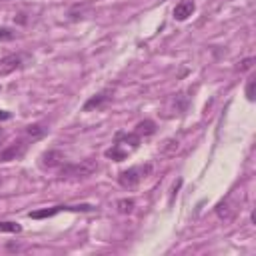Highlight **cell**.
Listing matches in <instances>:
<instances>
[{
	"instance_id": "obj_1",
	"label": "cell",
	"mask_w": 256,
	"mask_h": 256,
	"mask_svg": "<svg viewBox=\"0 0 256 256\" xmlns=\"http://www.w3.org/2000/svg\"><path fill=\"white\" fill-rule=\"evenodd\" d=\"M150 172H152V164H146V166H134V168H128V170L120 172L118 182H120L122 188L132 190V188H136V186L140 184V180H142L146 174H150Z\"/></svg>"
},
{
	"instance_id": "obj_2",
	"label": "cell",
	"mask_w": 256,
	"mask_h": 256,
	"mask_svg": "<svg viewBox=\"0 0 256 256\" xmlns=\"http://www.w3.org/2000/svg\"><path fill=\"white\" fill-rule=\"evenodd\" d=\"M98 170V164L94 160H82L80 164H64L60 168V176L62 178H86L90 174H94Z\"/></svg>"
},
{
	"instance_id": "obj_3",
	"label": "cell",
	"mask_w": 256,
	"mask_h": 256,
	"mask_svg": "<svg viewBox=\"0 0 256 256\" xmlns=\"http://www.w3.org/2000/svg\"><path fill=\"white\" fill-rule=\"evenodd\" d=\"M92 212L94 206L92 204H80V206H54L50 210H36V212H30V218L34 220H42V218H52L56 216L58 212Z\"/></svg>"
},
{
	"instance_id": "obj_4",
	"label": "cell",
	"mask_w": 256,
	"mask_h": 256,
	"mask_svg": "<svg viewBox=\"0 0 256 256\" xmlns=\"http://www.w3.org/2000/svg\"><path fill=\"white\" fill-rule=\"evenodd\" d=\"M26 150H28V144H26L24 140H18V142L10 144L8 148L0 150V162H10V160H18V158H22V156L26 154Z\"/></svg>"
},
{
	"instance_id": "obj_5",
	"label": "cell",
	"mask_w": 256,
	"mask_h": 256,
	"mask_svg": "<svg viewBox=\"0 0 256 256\" xmlns=\"http://www.w3.org/2000/svg\"><path fill=\"white\" fill-rule=\"evenodd\" d=\"M140 140H142V138H140L138 134H134V132H130V134H128V132H118V134H116L114 144H116V146H120L124 152H128V154H130L132 150H136V148L140 146Z\"/></svg>"
},
{
	"instance_id": "obj_6",
	"label": "cell",
	"mask_w": 256,
	"mask_h": 256,
	"mask_svg": "<svg viewBox=\"0 0 256 256\" xmlns=\"http://www.w3.org/2000/svg\"><path fill=\"white\" fill-rule=\"evenodd\" d=\"M24 64V58L20 54H8L4 58H0V76H8L16 70H20Z\"/></svg>"
},
{
	"instance_id": "obj_7",
	"label": "cell",
	"mask_w": 256,
	"mask_h": 256,
	"mask_svg": "<svg viewBox=\"0 0 256 256\" xmlns=\"http://www.w3.org/2000/svg\"><path fill=\"white\" fill-rule=\"evenodd\" d=\"M194 10H196V4H194L192 0H182V2H178L176 8H174V18H176L178 22H184V20H188V18L194 14Z\"/></svg>"
},
{
	"instance_id": "obj_8",
	"label": "cell",
	"mask_w": 256,
	"mask_h": 256,
	"mask_svg": "<svg viewBox=\"0 0 256 256\" xmlns=\"http://www.w3.org/2000/svg\"><path fill=\"white\" fill-rule=\"evenodd\" d=\"M42 162V166L44 168H56V166H60L62 164V160H64V156H62V152L60 150H48V152H44L42 154V158H40Z\"/></svg>"
},
{
	"instance_id": "obj_9",
	"label": "cell",
	"mask_w": 256,
	"mask_h": 256,
	"mask_svg": "<svg viewBox=\"0 0 256 256\" xmlns=\"http://www.w3.org/2000/svg\"><path fill=\"white\" fill-rule=\"evenodd\" d=\"M134 134H138L140 138H148V136L156 134V122H152V120H142V122H138Z\"/></svg>"
},
{
	"instance_id": "obj_10",
	"label": "cell",
	"mask_w": 256,
	"mask_h": 256,
	"mask_svg": "<svg viewBox=\"0 0 256 256\" xmlns=\"http://www.w3.org/2000/svg\"><path fill=\"white\" fill-rule=\"evenodd\" d=\"M108 94H110V92H108V90H104V92H100V94L92 96V98H90V100L84 104V112H90V110H94V108H100V106H102V104H104V102L110 98Z\"/></svg>"
},
{
	"instance_id": "obj_11",
	"label": "cell",
	"mask_w": 256,
	"mask_h": 256,
	"mask_svg": "<svg viewBox=\"0 0 256 256\" xmlns=\"http://www.w3.org/2000/svg\"><path fill=\"white\" fill-rule=\"evenodd\" d=\"M26 136H28L30 140H38V138L46 136V126H44V124H30V126L26 128Z\"/></svg>"
},
{
	"instance_id": "obj_12",
	"label": "cell",
	"mask_w": 256,
	"mask_h": 256,
	"mask_svg": "<svg viewBox=\"0 0 256 256\" xmlns=\"http://www.w3.org/2000/svg\"><path fill=\"white\" fill-rule=\"evenodd\" d=\"M126 156H128V152H124V150H122L120 146H116V144H112V148L106 150V158H112V160H116V162H122Z\"/></svg>"
},
{
	"instance_id": "obj_13",
	"label": "cell",
	"mask_w": 256,
	"mask_h": 256,
	"mask_svg": "<svg viewBox=\"0 0 256 256\" xmlns=\"http://www.w3.org/2000/svg\"><path fill=\"white\" fill-rule=\"evenodd\" d=\"M216 214H218V218H222V220H230V218L234 216V208H230V206H228V200H226V202H220V204L216 206Z\"/></svg>"
},
{
	"instance_id": "obj_14",
	"label": "cell",
	"mask_w": 256,
	"mask_h": 256,
	"mask_svg": "<svg viewBox=\"0 0 256 256\" xmlns=\"http://www.w3.org/2000/svg\"><path fill=\"white\" fill-rule=\"evenodd\" d=\"M118 212L120 214H130L132 210H134V200L132 198H122V200H118Z\"/></svg>"
},
{
	"instance_id": "obj_15",
	"label": "cell",
	"mask_w": 256,
	"mask_h": 256,
	"mask_svg": "<svg viewBox=\"0 0 256 256\" xmlns=\"http://www.w3.org/2000/svg\"><path fill=\"white\" fill-rule=\"evenodd\" d=\"M0 232H10V234H20L22 226L18 222H0Z\"/></svg>"
},
{
	"instance_id": "obj_16",
	"label": "cell",
	"mask_w": 256,
	"mask_h": 256,
	"mask_svg": "<svg viewBox=\"0 0 256 256\" xmlns=\"http://www.w3.org/2000/svg\"><path fill=\"white\" fill-rule=\"evenodd\" d=\"M16 38V32L12 30V28H0V42H10V40H14Z\"/></svg>"
},
{
	"instance_id": "obj_17",
	"label": "cell",
	"mask_w": 256,
	"mask_h": 256,
	"mask_svg": "<svg viewBox=\"0 0 256 256\" xmlns=\"http://www.w3.org/2000/svg\"><path fill=\"white\" fill-rule=\"evenodd\" d=\"M246 98H248L250 102L254 100V78H250L248 84H246Z\"/></svg>"
},
{
	"instance_id": "obj_18",
	"label": "cell",
	"mask_w": 256,
	"mask_h": 256,
	"mask_svg": "<svg viewBox=\"0 0 256 256\" xmlns=\"http://www.w3.org/2000/svg\"><path fill=\"white\" fill-rule=\"evenodd\" d=\"M252 62H254L252 58H246V60L242 62V66H240V72H244V70H250V68H252Z\"/></svg>"
},
{
	"instance_id": "obj_19",
	"label": "cell",
	"mask_w": 256,
	"mask_h": 256,
	"mask_svg": "<svg viewBox=\"0 0 256 256\" xmlns=\"http://www.w3.org/2000/svg\"><path fill=\"white\" fill-rule=\"evenodd\" d=\"M10 118H12V114H10V112L0 110V122H2V120H10Z\"/></svg>"
},
{
	"instance_id": "obj_20",
	"label": "cell",
	"mask_w": 256,
	"mask_h": 256,
	"mask_svg": "<svg viewBox=\"0 0 256 256\" xmlns=\"http://www.w3.org/2000/svg\"><path fill=\"white\" fill-rule=\"evenodd\" d=\"M2 138H4V130L0 128V140H2Z\"/></svg>"
}]
</instances>
